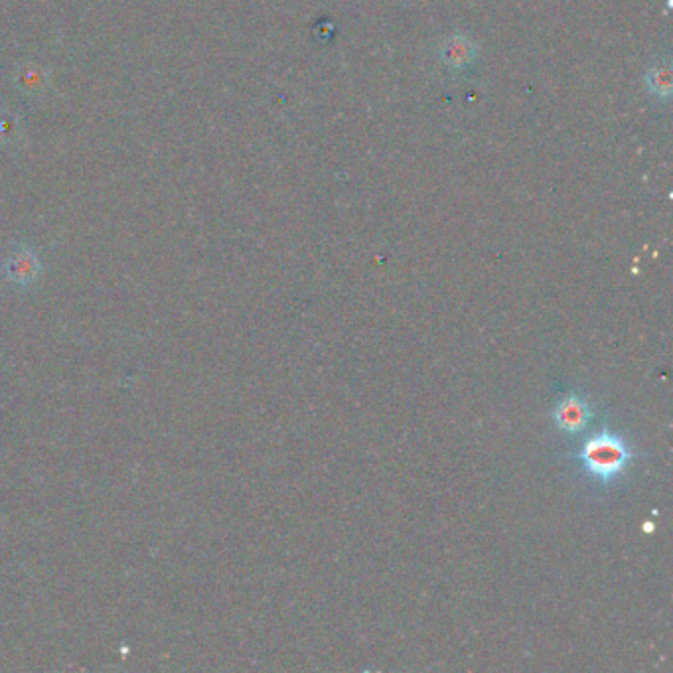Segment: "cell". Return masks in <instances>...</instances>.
Listing matches in <instances>:
<instances>
[{
  "label": "cell",
  "instance_id": "cell-1",
  "mask_svg": "<svg viewBox=\"0 0 673 673\" xmlns=\"http://www.w3.org/2000/svg\"><path fill=\"white\" fill-rule=\"evenodd\" d=\"M632 456V447L622 437L612 433L591 437L579 452L587 472L602 482H610L620 476L628 468Z\"/></svg>",
  "mask_w": 673,
  "mask_h": 673
},
{
  "label": "cell",
  "instance_id": "cell-2",
  "mask_svg": "<svg viewBox=\"0 0 673 673\" xmlns=\"http://www.w3.org/2000/svg\"><path fill=\"white\" fill-rule=\"evenodd\" d=\"M591 419V407L581 395H569L565 397L559 407L555 409V423L561 431L569 435L581 433Z\"/></svg>",
  "mask_w": 673,
  "mask_h": 673
},
{
  "label": "cell",
  "instance_id": "cell-3",
  "mask_svg": "<svg viewBox=\"0 0 673 673\" xmlns=\"http://www.w3.org/2000/svg\"><path fill=\"white\" fill-rule=\"evenodd\" d=\"M4 277L18 285V287H26L30 283L36 281L38 273H40V261L36 257L34 251L30 249H18L16 253H12L4 265H2Z\"/></svg>",
  "mask_w": 673,
  "mask_h": 673
},
{
  "label": "cell",
  "instance_id": "cell-4",
  "mask_svg": "<svg viewBox=\"0 0 673 673\" xmlns=\"http://www.w3.org/2000/svg\"><path fill=\"white\" fill-rule=\"evenodd\" d=\"M443 56H445V62L452 68H464L474 60L476 48L472 46L468 38L454 36L443 46Z\"/></svg>",
  "mask_w": 673,
  "mask_h": 673
},
{
  "label": "cell",
  "instance_id": "cell-5",
  "mask_svg": "<svg viewBox=\"0 0 673 673\" xmlns=\"http://www.w3.org/2000/svg\"><path fill=\"white\" fill-rule=\"evenodd\" d=\"M648 85L650 89L656 93V95H670V89H672V72H670V66L668 64H660V66H654L648 74Z\"/></svg>",
  "mask_w": 673,
  "mask_h": 673
}]
</instances>
